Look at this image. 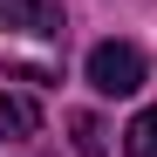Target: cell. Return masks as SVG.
Listing matches in <instances>:
<instances>
[{
  "label": "cell",
  "mask_w": 157,
  "mask_h": 157,
  "mask_svg": "<svg viewBox=\"0 0 157 157\" xmlns=\"http://www.w3.org/2000/svg\"><path fill=\"white\" fill-rule=\"evenodd\" d=\"M89 89L96 96H137L144 89V55L123 41H96L89 48Z\"/></svg>",
  "instance_id": "obj_1"
},
{
  "label": "cell",
  "mask_w": 157,
  "mask_h": 157,
  "mask_svg": "<svg viewBox=\"0 0 157 157\" xmlns=\"http://www.w3.org/2000/svg\"><path fill=\"white\" fill-rule=\"evenodd\" d=\"M0 28H14V34H62V7L55 0H0Z\"/></svg>",
  "instance_id": "obj_2"
},
{
  "label": "cell",
  "mask_w": 157,
  "mask_h": 157,
  "mask_svg": "<svg viewBox=\"0 0 157 157\" xmlns=\"http://www.w3.org/2000/svg\"><path fill=\"white\" fill-rule=\"evenodd\" d=\"M34 130H41L34 96H0V137H34Z\"/></svg>",
  "instance_id": "obj_3"
},
{
  "label": "cell",
  "mask_w": 157,
  "mask_h": 157,
  "mask_svg": "<svg viewBox=\"0 0 157 157\" xmlns=\"http://www.w3.org/2000/svg\"><path fill=\"white\" fill-rule=\"evenodd\" d=\"M123 150H130V157H157V109H144L137 123L123 130Z\"/></svg>",
  "instance_id": "obj_4"
},
{
  "label": "cell",
  "mask_w": 157,
  "mask_h": 157,
  "mask_svg": "<svg viewBox=\"0 0 157 157\" xmlns=\"http://www.w3.org/2000/svg\"><path fill=\"white\" fill-rule=\"evenodd\" d=\"M68 137H75V150H82V157H102V123H96L89 109L68 116Z\"/></svg>",
  "instance_id": "obj_5"
}]
</instances>
